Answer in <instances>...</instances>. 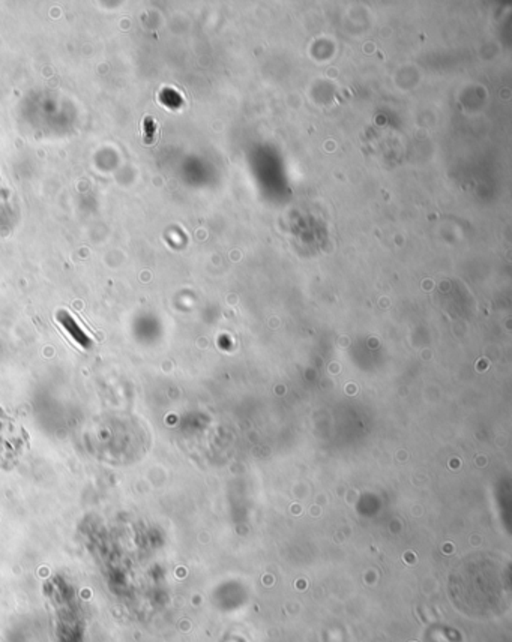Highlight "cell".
<instances>
[{
  "label": "cell",
  "instance_id": "1",
  "mask_svg": "<svg viewBox=\"0 0 512 642\" xmlns=\"http://www.w3.org/2000/svg\"><path fill=\"white\" fill-rule=\"evenodd\" d=\"M29 449L27 431L8 413L0 408V470L16 465Z\"/></svg>",
  "mask_w": 512,
  "mask_h": 642
},
{
  "label": "cell",
  "instance_id": "2",
  "mask_svg": "<svg viewBox=\"0 0 512 642\" xmlns=\"http://www.w3.org/2000/svg\"><path fill=\"white\" fill-rule=\"evenodd\" d=\"M58 320L61 321V324H63V327L69 332L71 336H74L77 341L83 342V344H84V342H88V336L83 333V331L77 326V323L73 319H71L66 312H59L58 314Z\"/></svg>",
  "mask_w": 512,
  "mask_h": 642
}]
</instances>
